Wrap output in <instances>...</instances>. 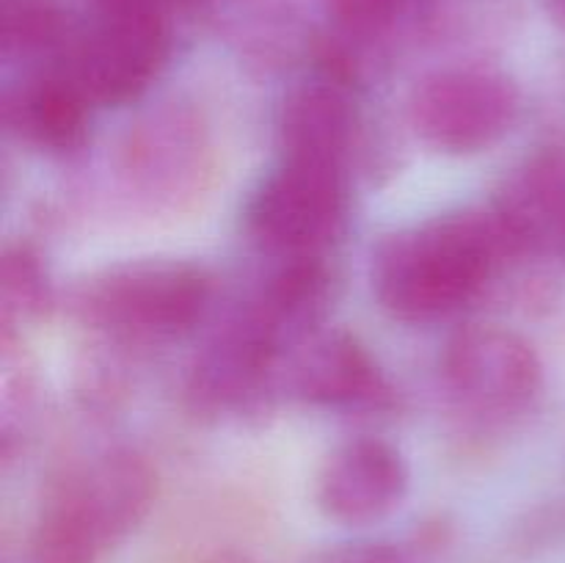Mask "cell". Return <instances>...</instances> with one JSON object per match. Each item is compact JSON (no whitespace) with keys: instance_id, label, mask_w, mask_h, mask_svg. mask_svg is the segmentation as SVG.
Masks as SVG:
<instances>
[{"instance_id":"8fae6325","label":"cell","mask_w":565,"mask_h":563,"mask_svg":"<svg viewBox=\"0 0 565 563\" xmlns=\"http://www.w3.org/2000/svg\"><path fill=\"white\" fill-rule=\"evenodd\" d=\"M92 99L72 81L70 72H47L17 94L11 119L25 138L50 152H72L86 138Z\"/></svg>"},{"instance_id":"8992f818","label":"cell","mask_w":565,"mask_h":563,"mask_svg":"<svg viewBox=\"0 0 565 563\" xmlns=\"http://www.w3.org/2000/svg\"><path fill=\"white\" fill-rule=\"evenodd\" d=\"M516 116V86L489 70L436 72L412 97L417 132L447 155H475L494 147Z\"/></svg>"},{"instance_id":"5b68a950","label":"cell","mask_w":565,"mask_h":563,"mask_svg":"<svg viewBox=\"0 0 565 563\" xmlns=\"http://www.w3.org/2000/svg\"><path fill=\"white\" fill-rule=\"evenodd\" d=\"M210 279L185 263H136L94 282L86 309L97 323L132 337L191 331L210 307Z\"/></svg>"},{"instance_id":"9c48e42d","label":"cell","mask_w":565,"mask_h":563,"mask_svg":"<svg viewBox=\"0 0 565 563\" xmlns=\"http://www.w3.org/2000/svg\"><path fill=\"white\" fill-rule=\"evenodd\" d=\"M292 386L312 406L359 408L384 395L379 368L356 337L345 331L318 334L301 348Z\"/></svg>"},{"instance_id":"6da1fadb","label":"cell","mask_w":565,"mask_h":563,"mask_svg":"<svg viewBox=\"0 0 565 563\" xmlns=\"http://www.w3.org/2000/svg\"><path fill=\"white\" fill-rule=\"evenodd\" d=\"M513 248L516 241L497 210L436 219L379 248L375 296L401 320L445 318L480 290Z\"/></svg>"},{"instance_id":"277c9868","label":"cell","mask_w":565,"mask_h":563,"mask_svg":"<svg viewBox=\"0 0 565 563\" xmlns=\"http://www.w3.org/2000/svg\"><path fill=\"white\" fill-rule=\"evenodd\" d=\"M342 215V166L285 158L248 204V232L270 254L285 259H315L337 235Z\"/></svg>"},{"instance_id":"52a82bcc","label":"cell","mask_w":565,"mask_h":563,"mask_svg":"<svg viewBox=\"0 0 565 563\" xmlns=\"http://www.w3.org/2000/svg\"><path fill=\"white\" fill-rule=\"evenodd\" d=\"M445 375L467 406L486 414H511L539 395L544 368L535 348L516 331L469 326L447 346Z\"/></svg>"},{"instance_id":"4fadbf2b","label":"cell","mask_w":565,"mask_h":563,"mask_svg":"<svg viewBox=\"0 0 565 563\" xmlns=\"http://www.w3.org/2000/svg\"><path fill=\"white\" fill-rule=\"evenodd\" d=\"M47 304V276L39 257L25 246H17L6 254L3 263V307L6 318L20 312L22 318L39 312Z\"/></svg>"},{"instance_id":"5bb4252c","label":"cell","mask_w":565,"mask_h":563,"mask_svg":"<svg viewBox=\"0 0 565 563\" xmlns=\"http://www.w3.org/2000/svg\"><path fill=\"white\" fill-rule=\"evenodd\" d=\"M334 20L356 36H375L395 25L408 0H329Z\"/></svg>"},{"instance_id":"7a4b0ae2","label":"cell","mask_w":565,"mask_h":563,"mask_svg":"<svg viewBox=\"0 0 565 563\" xmlns=\"http://www.w3.org/2000/svg\"><path fill=\"white\" fill-rule=\"evenodd\" d=\"M154 475L132 453H108L66 475L44 502L28 563H97L149 511Z\"/></svg>"},{"instance_id":"3957f363","label":"cell","mask_w":565,"mask_h":563,"mask_svg":"<svg viewBox=\"0 0 565 563\" xmlns=\"http://www.w3.org/2000/svg\"><path fill=\"white\" fill-rule=\"evenodd\" d=\"M177 0H97V17L64 70L92 103L121 105L141 97L169 59L166 14Z\"/></svg>"},{"instance_id":"30bf717a","label":"cell","mask_w":565,"mask_h":563,"mask_svg":"<svg viewBox=\"0 0 565 563\" xmlns=\"http://www.w3.org/2000/svg\"><path fill=\"white\" fill-rule=\"evenodd\" d=\"M337 75L307 83L285 103L279 125L285 158L342 166L353 136V105Z\"/></svg>"},{"instance_id":"7c38bea8","label":"cell","mask_w":565,"mask_h":563,"mask_svg":"<svg viewBox=\"0 0 565 563\" xmlns=\"http://www.w3.org/2000/svg\"><path fill=\"white\" fill-rule=\"evenodd\" d=\"M0 33L9 53H42L61 42L64 14L55 0H3Z\"/></svg>"},{"instance_id":"ba28073f","label":"cell","mask_w":565,"mask_h":563,"mask_svg":"<svg viewBox=\"0 0 565 563\" xmlns=\"http://www.w3.org/2000/svg\"><path fill=\"white\" fill-rule=\"evenodd\" d=\"M408 491L401 453L381 439H351L337 447L318 475V506L342 524H370L390 517Z\"/></svg>"}]
</instances>
